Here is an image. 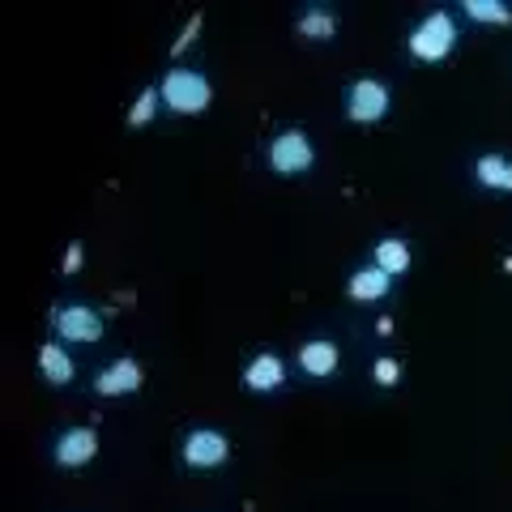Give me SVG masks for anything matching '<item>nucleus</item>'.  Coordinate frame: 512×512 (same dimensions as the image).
I'll use <instances>...</instances> for the list:
<instances>
[{
    "label": "nucleus",
    "mask_w": 512,
    "mask_h": 512,
    "mask_svg": "<svg viewBox=\"0 0 512 512\" xmlns=\"http://www.w3.org/2000/svg\"><path fill=\"white\" fill-rule=\"evenodd\" d=\"M158 90H163V107L175 111V116H201L214 99L210 82H205L197 69H171Z\"/></svg>",
    "instance_id": "nucleus-1"
},
{
    "label": "nucleus",
    "mask_w": 512,
    "mask_h": 512,
    "mask_svg": "<svg viewBox=\"0 0 512 512\" xmlns=\"http://www.w3.org/2000/svg\"><path fill=\"white\" fill-rule=\"evenodd\" d=\"M457 47V22H453V13H427V18L410 30V56L414 60H427V64H436L444 60L448 52Z\"/></svg>",
    "instance_id": "nucleus-2"
},
{
    "label": "nucleus",
    "mask_w": 512,
    "mask_h": 512,
    "mask_svg": "<svg viewBox=\"0 0 512 512\" xmlns=\"http://www.w3.org/2000/svg\"><path fill=\"white\" fill-rule=\"evenodd\" d=\"M312 163H316V150L303 128H286V133L274 137V146H269V167L278 175H303V171H312Z\"/></svg>",
    "instance_id": "nucleus-3"
},
{
    "label": "nucleus",
    "mask_w": 512,
    "mask_h": 512,
    "mask_svg": "<svg viewBox=\"0 0 512 512\" xmlns=\"http://www.w3.org/2000/svg\"><path fill=\"white\" fill-rule=\"evenodd\" d=\"M52 325H56V333H60L64 342L90 346V342L103 338V316L94 312V308H86V303H64V308H56L52 312Z\"/></svg>",
    "instance_id": "nucleus-4"
},
{
    "label": "nucleus",
    "mask_w": 512,
    "mask_h": 512,
    "mask_svg": "<svg viewBox=\"0 0 512 512\" xmlns=\"http://www.w3.org/2000/svg\"><path fill=\"white\" fill-rule=\"evenodd\" d=\"M389 86L376 82V77H363V82H355L346 90V116L355 124H376L384 120V111H389Z\"/></svg>",
    "instance_id": "nucleus-5"
},
{
    "label": "nucleus",
    "mask_w": 512,
    "mask_h": 512,
    "mask_svg": "<svg viewBox=\"0 0 512 512\" xmlns=\"http://www.w3.org/2000/svg\"><path fill=\"white\" fill-rule=\"evenodd\" d=\"M227 457H231V444L222 431L214 427H197V431H188V440H184V461L192 470H218V466H227Z\"/></svg>",
    "instance_id": "nucleus-6"
},
{
    "label": "nucleus",
    "mask_w": 512,
    "mask_h": 512,
    "mask_svg": "<svg viewBox=\"0 0 512 512\" xmlns=\"http://www.w3.org/2000/svg\"><path fill=\"white\" fill-rule=\"evenodd\" d=\"M94 453H99V436H94L90 427H69L56 440V466H64V470L86 466V461H94Z\"/></svg>",
    "instance_id": "nucleus-7"
},
{
    "label": "nucleus",
    "mask_w": 512,
    "mask_h": 512,
    "mask_svg": "<svg viewBox=\"0 0 512 512\" xmlns=\"http://www.w3.org/2000/svg\"><path fill=\"white\" fill-rule=\"evenodd\" d=\"M141 363L137 359H116L107 363L99 376H94V389H99L103 397H120V393H137L141 389Z\"/></svg>",
    "instance_id": "nucleus-8"
},
{
    "label": "nucleus",
    "mask_w": 512,
    "mask_h": 512,
    "mask_svg": "<svg viewBox=\"0 0 512 512\" xmlns=\"http://www.w3.org/2000/svg\"><path fill=\"white\" fill-rule=\"evenodd\" d=\"M299 367L308 376H333L338 372V342L329 338H312L299 346Z\"/></svg>",
    "instance_id": "nucleus-9"
},
{
    "label": "nucleus",
    "mask_w": 512,
    "mask_h": 512,
    "mask_svg": "<svg viewBox=\"0 0 512 512\" xmlns=\"http://www.w3.org/2000/svg\"><path fill=\"white\" fill-rule=\"evenodd\" d=\"M282 380H286V363L278 355H256L244 367V384H248L252 393H274Z\"/></svg>",
    "instance_id": "nucleus-10"
},
{
    "label": "nucleus",
    "mask_w": 512,
    "mask_h": 512,
    "mask_svg": "<svg viewBox=\"0 0 512 512\" xmlns=\"http://www.w3.org/2000/svg\"><path fill=\"white\" fill-rule=\"evenodd\" d=\"M350 299H359V303H372V299H384L393 291V274H384L380 265H367L359 269V274H350Z\"/></svg>",
    "instance_id": "nucleus-11"
},
{
    "label": "nucleus",
    "mask_w": 512,
    "mask_h": 512,
    "mask_svg": "<svg viewBox=\"0 0 512 512\" xmlns=\"http://www.w3.org/2000/svg\"><path fill=\"white\" fill-rule=\"evenodd\" d=\"M474 180L483 184V188H504V192H512V158H504V154H483L474 163Z\"/></svg>",
    "instance_id": "nucleus-12"
},
{
    "label": "nucleus",
    "mask_w": 512,
    "mask_h": 512,
    "mask_svg": "<svg viewBox=\"0 0 512 512\" xmlns=\"http://www.w3.org/2000/svg\"><path fill=\"white\" fill-rule=\"evenodd\" d=\"M39 367H43V376L52 380V384H69L73 376H77V367H73V359L64 355V350L56 346V342H47L43 350H39Z\"/></svg>",
    "instance_id": "nucleus-13"
},
{
    "label": "nucleus",
    "mask_w": 512,
    "mask_h": 512,
    "mask_svg": "<svg viewBox=\"0 0 512 512\" xmlns=\"http://www.w3.org/2000/svg\"><path fill=\"white\" fill-rule=\"evenodd\" d=\"M376 265L384 269V274H406L410 269V248H406V239H380L376 244Z\"/></svg>",
    "instance_id": "nucleus-14"
},
{
    "label": "nucleus",
    "mask_w": 512,
    "mask_h": 512,
    "mask_svg": "<svg viewBox=\"0 0 512 512\" xmlns=\"http://www.w3.org/2000/svg\"><path fill=\"white\" fill-rule=\"evenodd\" d=\"M333 30H338V18H333V13L329 9H308V13H303V18H299V35L303 39H333Z\"/></svg>",
    "instance_id": "nucleus-15"
},
{
    "label": "nucleus",
    "mask_w": 512,
    "mask_h": 512,
    "mask_svg": "<svg viewBox=\"0 0 512 512\" xmlns=\"http://www.w3.org/2000/svg\"><path fill=\"white\" fill-rule=\"evenodd\" d=\"M466 18L487 22V26H508L512 22V9L500 5V0H466Z\"/></svg>",
    "instance_id": "nucleus-16"
},
{
    "label": "nucleus",
    "mask_w": 512,
    "mask_h": 512,
    "mask_svg": "<svg viewBox=\"0 0 512 512\" xmlns=\"http://www.w3.org/2000/svg\"><path fill=\"white\" fill-rule=\"evenodd\" d=\"M158 99H163V90H158V86L141 90L137 103H133V111H128V124H133V128H146V124L154 120V111H158Z\"/></svg>",
    "instance_id": "nucleus-17"
},
{
    "label": "nucleus",
    "mask_w": 512,
    "mask_h": 512,
    "mask_svg": "<svg viewBox=\"0 0 512 512\" xmlns=\"http://www.w3.org/2000/svg\"><path fill=\"white\" fill-rule=\"evenodd\" d=\"M397 380H402V367H397L393 359H376V384L389 389V384H397Z\"/></svg>",
    "instance_id": "nucleus-18"
},
{
    "label": "nucleus",
    "mask_w": 512,
    "mask_h": 512,
    "mask_svg": "<svg viewBox=\"0 0 512 512\" xmlns=\"http://www.w3.org/2000/svg\"><path fill=\"white\" fill-rule=\"evenodd\" d=\"M197 30H201V13H197V18H192L188 26H184V35H180V39H175V47H171V56H184V52H188V43H197Z\"/></svg>",
    "instance_id": "nucleus-19"
},
{
    "label": "nucleus",
    "mask_w": 512,
    "mask_h": 512,
    "mask_svg": "<svg viewBox=\"0 0 512 512\" xmlns=\"http://www.w3.org/2000/svg\"><path fill=\"white\" fill-rule=\"evenodd\" d=\"M82 269V244H73L69 256H64V274H77Z\"/></svg>",
    "instance_id": "nucleus-20"
}]
</instances>
